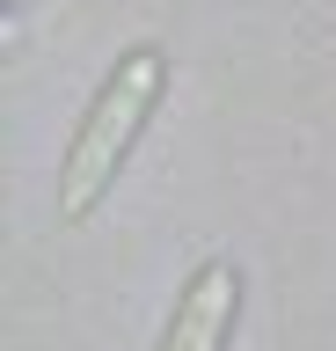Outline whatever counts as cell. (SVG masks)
Segmentation results:
<instances>
[{
	"label": "cell",
	"instance_id": "1",
	"mask_svg": "<svg viewBox=\"0 0 336 351\" xmlns=\"http://www.w3.org/2000/svg\"><path fill=\"white\" fill-rule=\"evenodd\" d=\"M161 95H168V51H161V44H132V51L103 73V88L88 95L66 154H59V227H88V219L103 213V197L117 191L132 147L146 139V125H154Z\"/></svg>",
	"mask_w": 336,
	"mask_h": 351
},
{
	"label": "cell",
	"instance_id": "2",
	"mask_svg": "<svg viewBox=\"0 0 336 351\" xmlns=\"http://www.w3.org/2000/svg\"><path fill=\"white\" fill-rule=\"evenodd\" d=\"M234 329H242V271L227 256H212V263H198V271L183 278L176 315H168L154 351H227Z\"/></svg>",
	"mask_w": 336,
	"mask_h": 351
}]
</instances>
